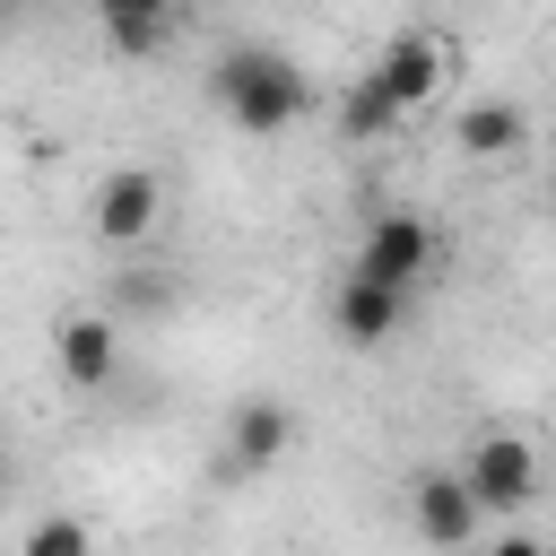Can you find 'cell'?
<instances>
[{"instance_id": "obj_10", "label": "cell", "mask_w": 556, "mask_h": 556, "mask_svg": "<svg viewBox=\"0 0 556 556\" xmlns=\"http://www.w3.org/2000/svg\"><path fill=\"white\" fill-rule=\"evenodd\" d=\"M174 9H182V0H96V17H104V43H113L122 61H148V52H165V35H174Z\"/></svg>"}, {"instance_id": "obj_4", "label": "cell", "mask_w": 556, "mask_h": 556, "mask_svg": "<svg viewBox=\"0 0 556 556\" xmlns=\"http://www.w3.org/2000/svg\"><path fill=\"white\" fill-rule=\"evenodd\" d=\"M408 521H417L426 547H469L486 513H478V495H469L460 469H417L408 478Z\"/></svg>"}, {"instance_id": "obj_5", "label": "cell", "mask_w": 556, "mask_h": 556, "mask_svg": "<svg viewBox=\"0 0 556 556\" xmlns=\"http://www.w3.org/2000/svg\"><path fill=\"white\" fill-rule=\"evenodd\" d=\"M443 61H452V52H443V35L408 26V35H391V43H382V61H374L365 78H374V87H382V96H391L400 113H417V104H426V96L443 87Z\"/></svg>"}, {"instance_id": "obj_14", "label": "cell", "mask_w": 556, "mask_h": 556, "mask_svg": "<svg viewBox=\"0 0 556 556\" xmlns=\"http://www.w3.org/2000/svg\"><path fill=\"white\" fill-rule=\"evenodd\" d=\"M486 556H547V547H539V539H530V530H504V539H495V547H486Z\"/></svg>"}, {"instance_id": "obj_12", "label": "cell", "mask_w": 556, "mask_h": 556, "mask_svg": "<svg viewBox=\"0 0 556 556\" xmlns=\"http://www.w3.org/2000/svg\"><path fill=\"white\" fill-rule=\"evenodd\" d=\"M400 122H408V113H400V104H391L374 78H356V87L339 96V139H391Z\"/></svg>"}, {"instance_id": "obj_6", "label": "cell", "mask_w": 556, "mask_h": 556, "mask_svg": "<svg viewBox=\"0 0 556 556\" xmlns=\"http://www.w3.org/2000/svg\"><path fill=\"white\" fill-rule=\"evenodd\" d=\"M156 208H165V182H156L148 165H113V174L96 182V235H104V243H139V235L156 226Z\"/></svg>"}, {"instance_id": "obj_13", "label": "cell", "mask_w": 556, "mask_h": 556, "mask_svg": "<svg viewBox=\"0 0 556 556\" xmlns=\"http://www.w3.org/2000/svg\"><path fill=\"white\" fill-rule=\"evenodd\" d=\"M17 556H87V521H70V513H43L35 530H26V547Z\"/></svg>"}, {"instance_id": "obj_3", "label": "cell", "mask_w": 556, "mask_h": 556, "mask_svg": "<svg viewBox=\"0 0 556 556\" xmlns=\"http://www.w3.org/2000/svg\"><path fill=\"white\" fill-rule=\"evenodd\" d=\"M460 478H469L478 513H521V504L539 495V452H530L521 434H478L469 460H460Z\"/></svg>"}, {"instance_id": "obj_1", "label": "cell", "mask_w": 556, "mask_h": 556, "mask_svg": "<svg viewBox=\"0 0 556 556\" xmlns=\"http://www.w3.org/2000/svg\"><path fill=\"white\" fill-rule=\"evenodd\" d=\"M208 96H217V113H226L235 130H252V139H269V130H287V122H304V104H313L304 70H295L287 52H269V43H235V52H217Z\"/></svg>"}, {"instance_id": "obj_2", "label": "cell", "mask_w": 556, "mask_h": 556, "mask_svg": "<svg viewBox=\"0 0 556 556\" xmlns=\"http://www.w3.org/2000/svg\"><path fill=\"white\" fill-rule=\"evenodd\" d=\"M426 269H434V226H426L417 208H391V217H374V226H365V243H356V261H348V278H365V287H391V295H408Z\"/></svg>"}, {"instance_id": "obj_8", "label": "cell", "mask_w": 556, "mask_h": 556, "mask_svg": "<svg viewBox=\"0 0 556 556\" xmlns=\"http://www.w3.org/2000/svg\"><path fill=\"white\" fill-rule=\"evenodd\" d=\"M287 443H295V408H287V400H243L235 426H226V469L252 478V469H269Z\"/></svg>"}, {"instance_id": "obj_15", "label": "cell", "mask_w": 556, "mask_h": 556, "mask_svg": "<svg viewBox=\"0 0 556 556\" xmlns=\"http://www.w3.org/2000/svg\"><path fill=\"white\" fill-rule=\"evenodd\" d=\"M9 17H17V0H0V26H9Z\"/></svg>"}, {"instance_id": "obj_9", "label": "cell", "mask_w": 556, "mask_h": 556, "mask_svg": "<svg viewBox=\"0 0 556 556\" xmlns=\"http://www.w3.org/2000/svg\"><path fill=\"white\" fill-rule=\"evenodd\" d=\"M400 313H408V295L365 287V278H339V295H330V321H339L348 348H382V339L400 330Z\"/></svg>"}, {"instance_id": "obj_7", "label": "cell", "mask_w": 556, "mask_h": 556, "mask_svg": "<svg viewBox=\"0 0 556 556\" xmlns=\"http://www.w3.org/2000/svg\"><path fill=\"white\" fill-rule=\"evenodd\" d=\"M52 365H61V382H70V391H104V382H113V365H122L113 321H104V313H70V321L52 330Z\"/></svg>"}, {"instance_id": "obj_11", "label": "cell", "mask_w": 556, "mask_h": 556, "mask_svg": "<svg viewBox=\"0 0 556 556\" xmlns=\"http://www.w3.org/2000/svg\"><path fill=\"white\" fill-rule=\"evenodd\" d=\"M521 139H530V122H521V104H504V96L460 113V148H469V156H513Z\"/></svg>"}, {"instance_id": "obj_16", "label": "cell", "mask_w": 556, "mask_h": 556, "mask_svg": "<svg viewBox=\"0 0 556 556\" xmlns=\"http://www.w3.org/2000/svg\"><path fill=\"white\" fill-rule=\"evenodd\" d=\"M0 486H9V460H0Z\"/></svg>"}]
</instances>
